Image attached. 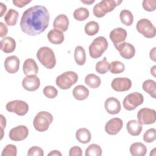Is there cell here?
<instances>
[{
  "mask_svg": "<svg viewBox=\"0 0 156 156\" xmlns=\"http://www.w3.org/2000/svg\"><path fill=\"white\" fill-rule=\"evenodd\" d=\"M62 156L61 152H60L58 151L57 150H53L51 151V152L48 153V156Z\"/></svg>",
  "mask_w": 156,
  "mask_h": 156,
  "instance_id": "obj_48",
  "label": "cell"
},
{
  "mask_svg": "<svg viewBox=\"0 0 156 156\" xmlns=\"http://www.w3.org/2000/svg\"><path fill=\"white\" fill-rule=\"evenodd\" d=\"M143 9L147 12H153L155 10L156 1L155 0H144L142 2Z\"/></svg>",
  "mask_w": 156,
  "mask_h": 156,
  "instance_id": "obj_40",
  "label": "cell"
},
{
  "mask_svg": "<svg viewBox=\"0 0 156 156\" xmlns=\"http://www.w3.org/2000/svg\"><path fill=\"white\" fill-rule=\"evenodd\" d=\"M0 118H1V139H2L3 137L4 129L5 127V126H6V119L2 115H0Z\"/></svg>",
  "mask_w": 156,
  "mask_h": 156,
  "instance_id": "obj_45",
  "label": "cell"
},
{
  "mask_svg": "<svg viewBox=\"0 0 156 156\" xmlns=\"http://www.w3.org/2000/svg\"><path fill=\"white\" fill-rule=\"evenodd\" d=\"M105 109L110 115H116L121 110V103L119 101L114 97L108 98L104 103Z\"/></svg>",
  "mask_w": 156,
  "mask_h": 156,
  "instance_id": "obj_17",
  "label": "cell"
},
{
  "mask_svg": "<svg viewBox=\"0 0 156 156\" xmlns=\"http://www.w3.org/2000/svg\"><path fill=\"white\" fill-rule=\"evenodd\" d=\"M17 155L16 147L12 144H7L3 149L1 155L2 156H16Z\"/></svg>",
  "mask_w": 156,
  "mask_h": 156,
  "instance_id": "obj_38",
  "label": "cell"
},
{
  "mask_svg": "<svg viewBox=\"0 0 156 156\" xmlns=\"http://www.w3.org/2000/svg\"><path fill=\"white\" fill-rule=\"evenodd\" d=\"M77 140L82 144L89 143L91 139V134L90 130L86 128H80L76 132Z\"/></svg>",
  "mask_w": 156,
  "mask_h": 156,
  "instance_id": "obj_26",
  "label": "cell"
},
{
  "mask_svg": "<svg viewBox=\"0 0 156 156\" xmlns=\"http://www.w3.org/2000/svg\"><path fill=\"white\" fill-rule=\"evenodd\" d=\"M156 139V130L151 128L146 130L143 135V140L146 143H152Z\"/></svg>",
  "mask_w": 156,
  "mask_h": 156,
  "instance_id": "obj_39",
  "label": "cell"
},
{
  "mask_svg": "<svg viewBox=\"0 0 156 156\" xmlns=\"http://www.w3.org/2000/svg\"><path fill=\"white\" fill-rule=\"evenodd\" d=\"M43 150L38 146H32L28 150L27 152L28 156H43Z\"/></svg>",
  "mask_w": 156,
  "mask_h": 156,
  "instance_id": "obj_41",
  "label": "cell"
},
{
  "mask_svg": "<svg viewBox=\"0 0 156 156\" xmlns=\"http://www.w3.org/2000/svg\"><path fill=\"white\" fill-rule=\"evenodd\" d=\"M122 2L121 0H102L94 5L93 9V14L98 18H102L107 13L113 10Z\"/></svg>",
  "mask_w": 156,
  "mask_h": 156,
  "instance_id": "obj_3",
  "label": "cell"
},
{
  "mask_svg": "<svg viewBox=\"0 0 156 156\" xmlns=\"http://www.w3.org/2000/svg\"><path fill=\"white\" fill-rule=\"evenodd\" d=\"M53 116L51 113L45 111L38 112L34 118L33 125L35 130L38 132L46 131L52 122Z\"/></svg>",
  "mask_w": 156,
  "mask_h": 156,
  "instance_id": "obj_4",
  "label": "cell"
},
{
  "mask_svg": "<svg viewBox=\"0 0 156 156\" xmlns=\"http://www.w3.org/2000/svg\"><path fill=\"white\" fill-rule=\"evenodd\" d=\"M19 16L18 12L13 9H10L4 16V21L8 26H15Z\"/></svg>",
  "mask_w": 156,
  "mask_h": 156,
  "instance_id": "obj_29",
  "label": "cell"
},
{
  "mask_svg": "<svg viewBox=\"0 0 156 156\" xmlns=\"http://www.w3.org/2000/svg\"><path fill=\"white\" fill-rule=\"evenodd\" d=\"M69 19L65 14H60L56 16L53 22V27L61 32H65L69 27Z\"/></svg>",
  "mask_w": 156,
  "mask_h": 156,
  "instance_id": "obj_19",
  "label": "cell"
},
{
  "mask_svg": "<svg viewBox=\"0 0 156 156\" xmlns=\"http://www.w3.org/2000/svg\"><path fill=\"white\" fill-rule=\"evenodd\" d=\"M99 30V24L94 21H91L87 23L84 27V30L86 34L90 36H93L96 35Z\"/></svg>",
  "mask_w": 156,
  "mask_h": 156,
  "instance_id": "obj_32",
  "label": "cell"
},
{
  "mask_svg": "<svg viewBox=\"0 0 156 156\" xmlns=\"http://www.w3.org/2000/svg\"><path fill=\"white\" fill-rule=\"evenodd\" d=\"M47 37L48 40L54 44H60L62 43L65 38L62 32L55 29L51 30L48 33Z\"/></svg>",
  "mask_w": 156,
  "mask_h": 156,
  "instance_id": "obj_23",
  "label": "cell"
},
{
  "mask_svg": "<svg viewBox=\"0 0 156 156\" xmlns=\"http://www.w3.org/2000/svg\"><path fill=\"white\" fill-rule=\"evenodd\" d=\"M129 151L133 156H144L146 154L147 148L143 143L136 142L131 144Z\"/></svg>",
  "mask_w": 156,
  "mask_h": 156,
  "instance_id": "obj_25",
  "label": "cell"
},
{
  "mask_svg": "<svg viewBox=\"0 0 156 156\" xmlns=\"http://www.w3.org/2000/svg\"><path fill=\"white\" fill-rule=\"evenodd\" d=\"M138 121L143 125L152 124L155 122V110L149 108H141L137 113Z\"/></svg>",
  "mask_w": 156,
  "mask_h": 156,
  "instance_id": "obj_10",
  "label": "cell"
},
{
  "mask_svg": "<svg viewBox=\"0 0 156 156\" xmlns=\"http://www.w3.org/2000/svg\"><path fill=\"white\" fill-rule=\"evenodd\" d=\"M8 32V29L7 26L2 22L0 23V37H4Z\"/></svg>",
  "mask_w": 156,
  "mask_h": 156,
  "instance_id": "obj_44",
  "label": "cell"
},
{
  "mask_svg": "<svg viewBox=\"0 0 156 156\" xmlns=\"http://www.w3.org/2000/svg\"><path fill=\"white\" fill-rule=\"evenodd\" d=\"M23 71L25 75L37 74L38 67L36 62L32 58H27L23 63Z\"/></svg>",
  "mask_w": 156,
  "mask_h": 156,
  "instance_id": "obj_20",
  "label": "cell"
},
{
  "mask_svg": "<svg viewBox=\"0 0 156 156\" xmlns=\"http://www.w3.org/2000/svg\"><path fill=\"white\" fill-rule=\"evenodd\" d=\"M108 41L102 36H99L94 39L89 46V54L91 58H98L107 50L108 48Z\"/></svg>",
  "mask_w": 156,
  "mask_h": 156,
  "instance_id": "obj_5",
  "label": "cell"
},
{
  "mask_svg": "<svg viewBox=\"0 0 156 156\" xmlns=\"http://www.w3.org/2000/svg\"><path fill=\"white\" fill-rule=\"evenodd\" d=\"M119 18L121 23L127 26H131L133 22V14L129 10H122L119 13Z\"/></svg>",
  "mask_w": 156,
  "mask_h": 156,
  "instance_id": "obj_31",
  "label": "cell"
},
{
  "mask_svg": "<svg viewBox=\"0 0 156 156\" xmlns=\"http://www.w3.org/2000/svg\"><path fill=\"white\" fill-rule=\"evenodd\" d=\"M110 63L107 60V58L105 57L102 60H101L96 63L95 69L96 72L101 74H104L109 70Z\"/></svg>",
  "mask_w": 156,
  "mask_h": 156,
  "instance_id": "obj_36",
  "label": "cell"
},
{
  "mask_svg": "<svg viewBox=\"0 0 156 156\" xmlns=\"http://www.w3.org/2000/svg\"><path fill=\"white\" fill-rule=\"evenodd\" d=\"M0 9H1V13H0V16L2 17L4 14L5 13L7 10V7L6 5L3 4L2 2H0Z\"/></svg>",
  "mask_w": 156,
  "mask_h": 156,
  "instance_id": "obj_46",
  "label": "cell"
},
{
  "mask_svg": "<svg viewBox=\"0 0 156 156\" xmlns=\"http://www.w3.org/2000/svg\"><path fill=\"white\" fill-rule=\"evenodd\" d=\"M31 1H27V0H13V4L20 8H22L26 6L27 4L30 3Z\"/></svg>",
  "mask_w": 156,
  "mask_h": 156,
  "instance_id": "obj_43",
  "label": "cell"
},
{
  "mask_svg": "<svg viewBox=\"0 0 156 156\" xmlns=\"http://www.w3.org/2000/svg\"><path fill=\"white\" fill-rule=\"evenodd\" d=\"M89 94L90 92L88 89L82 85L76 86L73 90V95L74 98L78 101L86 99L88 97Z\"/></svg>",
  "mask_w": 156,
  "mask_h": 156,
  "instance_id": "obj_24",
  "label": "cell"
},
{
  "mask_svg": "<svg viewBox=\"0 0 156 156\" xmlns=\"http://www.w3.org/2000/svg\"><path fill=\"white\" fill-rule=\"evenodd\" d=\"M126 129L128 133L132 136H138L139 135L142 130L143 127L138 121L132 119L127 122L126 124Z\"/></svg>",
  "mask_w": 156,
  "mask_h": 156,
  "instance_id": "obj_22",
  "label": "cell"
},
{
  "mask_svg": "<svg viewBox=\"0 0 156 156\" xmlns=\"http://www.w3.org/2000/svg\"><path fill=\"white\" fill-rule=\"evenodd\" d=\"M29 135V130L26 126L20 125L12 128L9 133L10 140L15 141H20L26 139Z\"/></svg>",
  "mask_w": 156,
  "mask_h": 156,
  "instance_id": "obj_11",
  "label": "cell"
},
{
  "mask_svg": "<svg viewBox=\"0 0 156 156\" xmlns=\"http://www.w3.org/2000/svg\"><path fill=\"white\" fill-rule=\"evenodd\" d=\"M82 155V151L79 146H73L70 148L69 151V156H81Z\"/></svg>",
  "mask_w": 156,
  "mask_h": 156,
  "instance_id": "obj_42",
  "label": "cell"
},
{
  "mask_svg": "<svg viewBox=\"0 0 156 156\" xmlns=\"http://www.w3.org/2000/svg\"><path fill=\"white\" fill-rule=\"evenodd\" d=\"M84 3V4H88V5H90L91 4H93V2H94L95 1H80Z\"/></svg>",
  "mask_w": 156,
  "mask_h": 156,
  "instance_id": "obj_50",
  "label": "cell"
},
{
  "mask_svg": "<svg viewBox=\"0 0 156 156\" xmlns=\"http://www.w3.org/2000/svg\"><path fill=\"white\" fill-rule=\"evenodd\" d=\"M123 126V121L119 118H113L108 120L105 125V131L110 135L119 133Z\"/></svg>",
  "mask_w": 156,
  "mask_h": 156,
  "instance_id": "obj_13",
  "label": "cell"
},
{
  "mask_svg": "<svg viewBox=\"0 0 156 156\" xmlns=\"http://www.w3.org/2000/svg\"><path fill=\"white\" fill-rule=\"evenodd\" d=\"M43 94L44 95L49 99H54L55 98L58 94L57 90L53 86L48 85L46 86L43 89Z\"/></svg>",
  "mask_w": 156,
  "mask_h": 156,
  "instance_id": "obj_37",
  "label": "cell"
},
{
  "mask_svg": "<svg viewBox=\"0 0 156 156\" xmlns=\"http://www.w3.org/2000/svg\"><path fill=\"white\" fill-rule=\"evenodd\" d=\"M115 47L119 51L120 55L125 59H130L135 55V49L134 46L129 43L124 41L115 45Z\"/></svg>",
  "mask_w": 156,
  "mask_h": 156,
  "instance_id": "obj_14",
  "label": "cell"
},
{
  "mask_svg": "<svg viewBox=\"0 0 156 156\" xmlns=\"http://www.w3.org/2000/svg\"><path fill=\"white\" fill-rule=\"evenodd\" d=\"M78 78V75L76 73L69 71L57 76L55 83L57 86L60 89L67 90L77 82Z\"/></svg>",
  "mask_w": 156,
  "mask_h": 156,
  "instance_id": "obj_6",
  "label": "cell"
},
{
  "mask_svg": "<svg viewBox=\"0 0 156 156\" xmlns=\"http://www.w3.org/2000/svg\"><path fill=\"white\" fill-rule=\"evenodd\" d=\"M111 87L113 90L118 92L128 91L132 87V81L127 77H116L112 83Z\"/></svg>",
  "mask_w": 156,
  "mask_h": 156,
  "instance_id": "obj_12",
  "label": "cell"
},
{
  "mask_svg": "<svg viewBox=\"0 0 156 156\" xmlns=\"http://www.w3.org/2000/svg\"><path fill=\"white\" fill-rule=\"evenodd\" d=\"M127 33L126 29L122 27H117L110 32L109 37L114 46H115L124 42L127 38Z\"/></svg>",
  "mask_w": 156,
  "mask_h": 156,
  "instance_id": "obj_16",
  "label": "cell"
},
{
  "mask_svg": "<svg viewBox=\"0 0 156 156\" xmlns=\"http://www.w3.org/2000/svg\"><path fill=\"white\" fill-rule=\"evenodd\" d=\"M49 18V12L45 7L32 6L23 13L20 21L21 29L27 35H38L48 27Z\"/></svg>",
  "mask_w": 156,
  "mask_h": 156,
  "instance_id": "obj_1",
  "label": "cell"
},
{
  "mask_svg": "<svg viewBox=\"0 0 156 156\" xmlns=\"http://www.w3.org/2000/svg\"><path fill=\"white\" fill-rule=\"evenodd\" d=\"M90 12L85 7H79L76 9L73 12V16L77 21H84L88 18Z\"/></svg>",
  "mask_w": 156,
  "mask_h": 156,
  "instance_id": "obj_33",
  "label": "cell"
},
{
  "mask_svg": "<svg viewBox=\"0 0 156 156\" xmlns=\"http://www.w3.org/2000/svg\"><path fill=\"white\" fill-rule=\"evenodd\" d=\"M143 90L147 93L154 99L156 98V83L154 80L147 79L144 81L142 85Z\"/></svg>",
  "mask_w": 156,
  "mask_h": 156,
  "instance_id": "obj_27",
  "label": "cell"
},
{
  "mask_svg": "<svg viewBox=\"0 0 156 156\" xmlns=\"http://www.w3.org/2000/svg\"><path fill=\"white\" fill-rule=\"evenodd\" d=\"M16 48L15 40L10 37H6L3 38L1 41V49L5 53H11Z\"/></svg>",
  "mask_w": 156,
  "mask_h": 156,
  "instance_id": "obj_21",
  "label": "cell"
},
{
  "mask_svg": "<svg viewBox=\"0 0 156 156\" xmlns=\"http://www.w3.org/2000/svg\"><path fill=\"white\" fill-rule=\"evenodd\" d=\"M5 108L9 112L15 113L19 116H24L28 112L29 105L25 101L14 100L9 102L6 104Z\"/></svg>",
  "mask_w": 156,
  "mask_h": 156,
  "instance_id": "obj_9",
  "label": "cell"
},
{
  "mask_svg": "<svg viewBox=\"0 0 156 156\" xmlns=\"http://www.w3.org/2000/svg\"><path fill=\"white\" fill-rule=\"evenodd\" d=\"M125 69L124 63L120 61L115 60L110 63L109 71L112 74H119L122 73Z\"/></svg>",
  "mask_w": 156,
  "mask_h": 156,
  "instance_id": "obj_34",
  "label": "cell"
},
{
  "mask_svg": "<svg viewBox=\"0 0 156 156\" xmlns=\"http://www.w3.org/2000/svg\"><path fill=\"white\" fill-rule=\"evenodd\" d=\"M102 152L100 146L96 144H91L86 149L85 154L86 156H101Z\"/></svg>",
  "mask_w": 156,
  "mask_h": 156,
  "instance_id": "obj_35",
  "label": "cell"
},
{
  "mask_svg": "<svg viewBox=\"0 0 156 156\" xmlns=\"http://www.w3.org/2000/svg\"><path fill=\"white\" fill-rule=\"evenodd\" d=\"M137 31L147 38H152L155 36L156 29L152 22L146 18L140 20L136 25Z\"/></svg>",
  "mask_w": 156,
  "mask_h": 156,
  "instance_id": "obj_7",
  "label": "cell"
},
{
  "mask_svg": "<svg viewBox=\"0 0 156 156\" xmlns=\"http://www.w3.org/2000/svg\"><path fill=\"white\" fill-rule=\"evenodd\" d=\"M155 49H156L155 47L153 48L150 51V54H149V56H150L151 59L152 60H153L154 62H155V60H156V59H155Z\"/></svg>",
  "mask_w": 156,
  "mask_h": 156,
  "instance_id": "obj_47",
  "label": "cell"
},
{
  "mask_svg": "<svg viewBox=\"0 0 156 156\" xmlns=\"http://www.w3.org/2000/svg\"><path fill=\"white\" fill-rule=\"evenodd\" d=\"M85 83L90 88H96L99 87L101 83L100 77L94 74H89L85 78Z\"/></svg>",
  "mask_w": 156,
  "mask_h": 156,
  "instance_id": "obj_30",
  "label": "cell"
},
{
  "mask_svg": "<svg viewBox=\"0 0 156 156\" xmlns=\"http://www.w3.org/2000/svg\"><path fill=\"white\" fill-rule=\"evenodd\" d=\"M22 85L26 90L34 91L40 87V80L35 74L27 75L23 79Z\"/></svg>",
  "mask_w": 156,
  "mask_h": 156,
  "instance_id": "obj_15",
  "label": "cell"
},
{
  "mask_svg": "<svg viewBox=\"0 0 156 156\" xmlns=\"http://www.w3.org/2000/svg\"><path fill=\"white\" fill-rule=\"evenodd\" d=\"M39 62L47 69H52L55 66L56 58L52 49L47 46L40 48L37 52Z\"/></svg>",
  "mask_w": 156,
  "mask_h": 156,
  "instance_id": "obj_2",
  "label": "cell"
},
{
  "mask_svg": "<svg viewBox=\"0 0 156 156\" xmlns=\"http://www.w3.org/2000/svg\"><path fill=\"white\" fill-rule=\"evenodd\" d=\"M143 101L144 97L141 93L139 92H133L129 94L125 97L122 104L126 110L132 111L141 105Z\"/></svg>",
  "mask_w": 156,
  "mask_h": 156,
  "instance_id": "obj_8",
  "label": "cell"
},
{
  "mask_svg": "<svg viewBox=\"0 0 156 156\" xmlns=\"http://www.w3.org/2000/svg\"><path fill=\"white\" fill-rule=\"evenodd\" d=\"M155 68H156V66L154 65L153 66L151 69V73L153 75V76H155Z\"/></svg>",
  "mask_w": 156,
  "mask_h": 156,
  "instance_id": "obj_49",
  "label": "cell"
},
{
  "mask_svg": "<svg viewBox=\"0 0 156 156\" xmlns=\"http://www.w3.org/2000/svg\"><path fill=\"white\" fill-rule=\"evenodd\" d=\"M20 63V59L16 55L9 56L4 61L5 69L10 74L16 73L19 69Z\"/></svg>",
  "mask_w": 156,
  "mask_h": 156,
  "instance_id": "obj_18",
  "label": "cell"
},
{
  "mask_svg": "<svg viewBox=\"0 0 156 156\" xmlns=\"http://www.w3.org/2000/svg\"><path fill=\"white\" fill-rule=\"evenodd\" d=\"M74 57L76 63L78 65H83L86 62V54L84 48L81 46H77L75 48Z\"/></svg>",
  "mask_w": 156,
  "mask_h": 156,
  "instance_id": "obj_28",
  "label": "cell"
}]
</instances>
